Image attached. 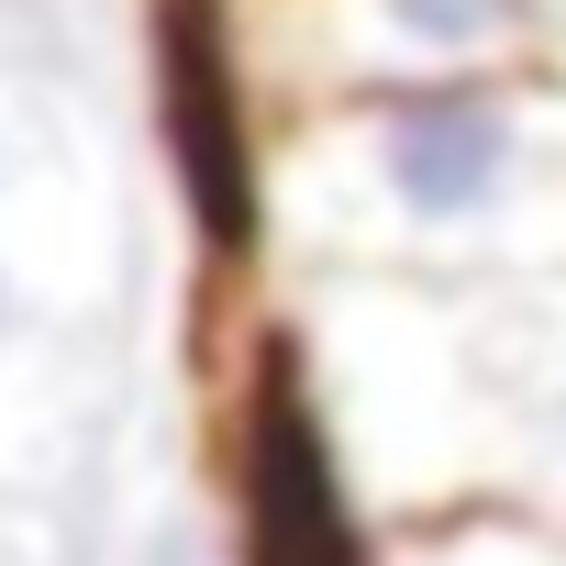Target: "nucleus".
I'll return each instance as SVG.
<instances>
[{"mask_svg": "<svg viewBox=\"0 0 566 566\" xmlns=\"http://www.w3.org/2000/svg\"><path fill=\"white\" fill-rule=\"evenodd\" d=\"M334 145H345L367 211L411 244H500L566 200V123L511 67L356 90Z\"/></svg>", "mask_w": 566, "mask_h": 566, "instance_id": "1", "label": "nucleus"}, {"mask_svg": "<svg viewBox=\"0 0 566 566\" xmlns=\"http://www.w3.org/2000/svg\"><path fill=\"white\" fill-rule=\"evenodd\" d=\"M555 422H566V378H555Z\"/></svg>", "mask_w": 566, "mask_h": 566, "instance_id": "5", "label": "nucleus"}, {"mask_svg": "<svg viewBox=\"0 0 566 566\" xmlns=\"http://www.w3.org/2000/svg\"><path fill=\"white\" fill-rule=\"evenodd\" d=\"M356 90L389 78H478L544 34V0H312Z\"/></svg>", "mask_w": 566, "mask_h": 566, "instance_id": "4", "label": "nucleus"}, {"mask_svg": "<svg viewBox=\"0 0 566 566\" xmlns=\"http://www.w3.org/2000/svg\"><path fill=\"white\" fill-rule=\"evenodd\" d=\"M156 123H167V167H178V200H189L200 244L244 255L266 189H255V145H244L222 0H156Z\"/></svg>", "mask_w": 566, "mask_h": 566, "instance_id": "2", "label": "nucleus"}, {"mask_svg": "<svg viewBox=\"0 0 566 566\" xmlns=\"http://www.w3.org/2000/svg\"><path fill=\"white\" fill-rule=\"evenodd\" d=\"M244 566H367V522L290 356H266L244 400Z\"/></svg>", "mask_w": 566, "mask_h": 566, "instance_id": "3", "label": "nucleus"}]
</instances>
